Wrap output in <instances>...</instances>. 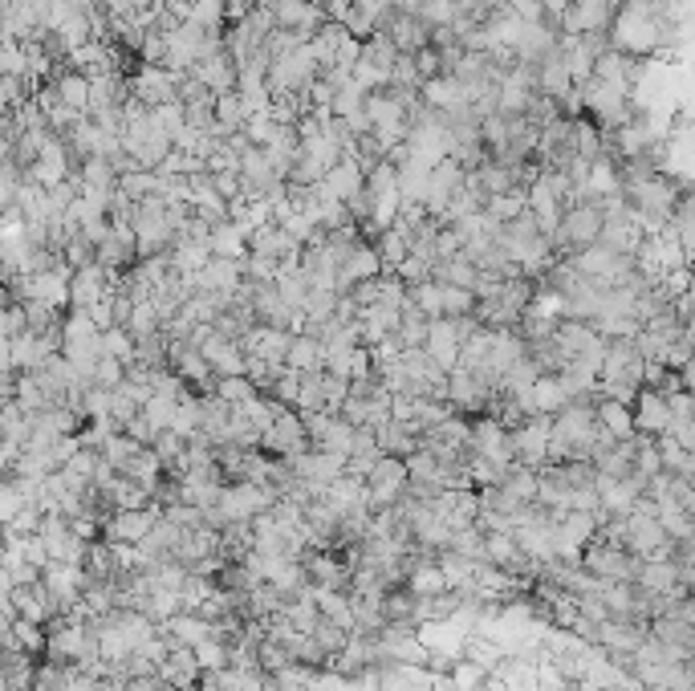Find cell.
I'll return each mask as SVG.
<instances>
[{
  "mask_svg": "<svg viewBox=\"0 0 695 691\" xmlns=\"http://www.w3.org/2000/svg\"><path fill=\"white\" fill-rule=\"evenodd\" d=\"M630 419H635V435H667L671 427V407H667V395L651 391V387H639L635 403H630Z\"/></svg>",
  "mask_w": 695,
  "mask_h": 691,
  "instance_id": "obj_8",
  "label": "cell"
},
{
  "mask_svg": "<svg viewBox=\"0 0 695 691\" xmlns=\"http://www.w3.org/2000/svg\"><path fill=\"white\" fill-rule=\"evenodd\" d=\"M570 86H574V78H570V70H565V61L557 57V49H553L545 61H537V94L561 98Z\"/></svg>",
  "mask_w": 695,
  "mask_h": 691,
  "instance_id": "obj_21",
  "label": "cell"
},
{
  "mask_svg": "<svg viewBox=\"0 0 695 691\" xmlns=\"http://www.w3.org/2000/svg\"><path fill=\"white\" fill-rule=\"evenodd\" d=\"M167 261H171V269L179 277H192V273H200L212 261V248L204 240H192V236H175L167 244Z\"/></svg>",
  "mask_w": 695,
  "mask_h": 691,
  "instance_id": "obj_15",
  "label": "cell"
},
{
  "mask_svg": "<svg viewBox=\"0 0 695 691\" xmlns=\"http://www.w3.org/2000/svg\"><path fill=\"white\" fill-rule=\"evenodd\" d=\"M192 293H208V297H232L240 285H244V269L240 261H224V257H212L200 273L187 277Z\"/></svg>",
  "mask_w": 695,
  "mask_h": 691,
  "instance_id": "obj_6",
  "label": "cell"
},
{
  "mask_svg": "<svg viewBox=\"0 0 695 691\" xmlns=\"http://www.w3.org/2000/svg\"><path fill=\"white\" fill-rule=\"evenodd\" d=\"M208 179H212L220 200H236L240 196V171L236 167H216V171H208Z\"/></svg>",
  "mask_w": 695,
  "mask_h": 691,
  "instance_id": "obj_35",
  "label": "cell"
},
{
  "mask_svg": "<svg viewBox=\"0 0 695 691\" xmlns=\"http://www.w3.org/2000/svg\"><path fill=\"white\" fill-rule=\"evenodd\" d=\"M655 444H659V460H663V472H667V476H683V480H691V472H695V456H691L687 448H679L671 435H659Z\"/></svg>",
  "mask_w": 695,
  "mask_h": 691,
  "instance_id": "obj_24",
  "label": "cell"
},
{
  "mask_svg": "<svg viewBox=\"0 0 695 691\" xmlns=\"http://www.w3.org/2000/svg\"><path fill=\"white\" fill-rule=\"evenodd\" d=\"M212 395H216L220 403H228V407H240V403H248L252 395H261V391L252 387V383L244 379V374H232V379H216Z\"/></svg>",
  "mask_w": 695,
  "mask_h": 691,
  "instance_id": "obj_27",
  "label": "cell"
},
{
  "mask_svg": "<svg viewBox=\"0 0 695 691\" xmlns=\"http://www.w3.org/2000/svg\"><path fill=\"white\" fill-rule=\"evenodd\" d=\"M444 403L456 411V415H464V419H476V415H484L488 411V403H492V383L484 379L480 370H448V387H444Z\"/></svg>",
  "mask_w": 695,
  "mask_h": 691,
  "instance_id": "obj_2",
  "label": "cell"
},
{
  "mask_svg": "<svg viewBox=\"0 0 695 691\" xmlns=\"http://www.w3.org/2000/svg\"><path fill=\"white\" fill-rule=\"evenodd\" d=\"M289 330H269V326H252L244 338H240V350L248 362H265L273 370L285 366V350H289Z\"/></svg>",
  "mask_w": 695,
  "mask_h": 691,
  "instance_id": "obj_7",
  "label": "cell"
},
{
  "mask_svg": "<svg viewBox=\"0 0 695 691\" xmlns=\"http://www.w3.org/2000/svg\"><path fill=\"white\" fill-rule=\"evenodd\" d=\"M192 655H196L200 671H220V667H228V647H224L220 639H204V643H196Z\"/></svg>",
  "mask_w": 695,
  "mask_h": 691,
  "instance_id": "obj_33",
  "label": "cell"
},
{
  "mask_svg": "<svg viewBox=\"0 0 695 691\" xmlns=\"http://www.w3.org/2000/svg\"><path fill=\"white\" fill-rule=\"evenodd\" d=\"M594 419L610 431V439H630L635 435V419H630V407H622V403H614V399H594Z\"/></svg>",
  "mask_w": 695,
  "mask_h": 691,
  "instance_id": "obj_22",
  "label": "cell"
},
{
  "mask_svg": "<svg viewBox=\"0 0 695 691\" xmlns=\"http://www.w3.org/2000/svg\"><path fill=\"white\" fill-rule=\"evenodd\" d=\"M521 212H525V187H513V192H500V196H488L484 200V216L492 224H509Z\"/></svg>",
  "mask_w": 695,
  "mask_h": 691,
  "instance_id": "obj_25",
  "label": "cell"
},
{
  "mask_svg": "<svg viewBox=\"0 0 695 691\" xmlns=\"http://www.w3.org/2000/svg\"><path fill=\"white\" fill-rule=\"evenodd\" d=\"M196 691H224V687L216 683V675H208V671H204V675H200V683H196Z\"/></svg>",
  "mask_w": 695,
  "mask_h": 691,
  "instance_id": "obj_39",
  "label": "cell"
},
{
  "mask_svg": "<svg viewBox=\"0 0 695 691\" xmlns=\"http://www.w3.org/2000/svg\"><path fill=\"white\" fill-rule=\"evenodd\" d=\"M362 484H366V505H370V513L391 509V505H399V496H403V488H407V468H403L399 456H378V460L370 464V472L362 476Z\"/></svg>",
  "mask_w": 695,
  "mask_h": 691,
  "instance_id": "obj_4",
  "label": "cell"
},
{
  "mask_svg": "<svg viewBox=\"0 0 695 691\" xmlns=\"http://www.w3.org/2000/svg\"><path fill=\"white\" fill-rule=\"evenodd\" d=\"M643 370H647V362H643L635 338H614V342H606V354L598 362V383H618V387H635L639 391L643 387Z\"/></svg>",
  "mask_w": 695,
  "mask_h": 691,
  "instance_id": "obj_3",
  "label": "cell"
},
{
  "mask_svg": "<svg viewBox=\"0 0 695 691\" xmlns=\"http://www.w3.org/2000/svg\"><path fill=\"white\" fill-rule=\"evenodd\" d=\"M346 635H350V631H342L338 622H330V618H318V626H313V635H309V639L322 647V655H326V663H330V655H338V651H342Z\"/></svg>",
  "mask_w": 695,
  "mask_h": 691,
  "instance_id": "obj_29",
  "label": "cell"
},
{
  "mask_svg": "<svg viewBox=\"0 0 695 691\" xmlns=\"http://www.w3.org/2000/svg\"><path fill=\"white\" fill-rule=\"evenodd\" d=\"M362 102H366V94H362L354 82H346V86H338V90H334L330 114H334V118H350V114H358V110H362Z\"/></svg>",
  "mask_w": 695,
  "mask_h": 691,
  "instance_id": "obj_31",
  "label": "cell"
},
{
  "mask_svg": "<svg viewBox=\"0 0 695 691\" xmlns=\"http://www.w3.org/2000/svg\"><path fill=\"white\" fill-rule=\"evenodd\" d=\"M476 326V318L468 313V318H431L427 322V338H423V354L439 366V370H456L460 366V342L464 334Z\"/></svg>",
  "mask_w": 695,
  "mask_h": 691,
  "instance_id": "obj_1",
  "label": "cell"
},
{
  "mask_svg": "<svg viewBox=\"0 0 695 691\" xmlns=\"http://www.w3.org/2000/svg\"><path fill=\"white\" fill-rule=\"evenodd\" d=\"M285 366L297 370V374L322 370V338H313V334H293V338H289V350H285Z\"/></svg>",
  "mask_w": 695,
  "mask_h": 691,
  "instance_id": "obj_20",
  "label": "cell"
},
{
  "mask_svg": "<svg viewBox=\"0 0 695 691\" xmlns=\"http://www.w3.org/2000/svg\"><path fill=\"white\" fill-rule=\"evenodd\" d=\"M175 407H179L175 399H167V395H151V399L139 407V415H143V419H147L155 431H167V427H171V419H175Z\"/></svg>",
  "mask_w": 695,
  "mask_h": 691,
  "instance_id": "obj_30",
  "label": "cell"
},
{
  "mask_svg": "<svg viewBox=\"0 0 695 691\" xmlns=\"http://www.w3.org/2000/svg\"><path fill=\"white\" fill-rule=\"evenodd\" d=\"M419 102L431 106V110H439V114H448V110L464 106V94H460V82L452 74H439V78H431V82L419 86Z\"/></svg>",
  "mask_w": 695,
  "mask_h": 691,
  "instance_id": "obj_18",
  "label": "cell"
},
{
  "mask_svg": "<svg viewBox=\"0 0 695 691\" xmlns=\"http://www.w3.org/2000/svg\"><path fill=\"white\" fill-rule=\"evenodd\" d=\"M131 82V98L143 102L147 110L151 106H163V102H175V74H167L163 66H139L135 78H126Z\"/></svg>",
  "mask_w": 695,
  "mask_h": 691,
  "instance_id": "obj_10",
  "label": "cell"
},
{
  "mask_svg": "<svg viewBox=\"0 0 695 691\" xmlns=\"http://www.w3.org/2000/svg\"><path fill=\"white\" fill-rule=\"evenodd\" d=\"M594 244H606L610 253H618V257H635L639 244H643V228H639L635 212H626V216H606Z\"/></svg>",
  "mask_w": 695,
  "mask_h": 691,
  "instance_id": "obj_11",
  "label": "cell"
},
{
  "mask_svg": "<svg viewBox=\"0 0 695 691\" xmlns=\"http://www.w3.org/2000/svg\"><path fill=\"white\" fill-rule=\"evenodd\" d=\"M155 675H159L167 687H175V691H196V683H200L204 671H200L192 647H171L167 659L155 667Z\"/></svg>",
  "mask_w": 695,
  "mask_h": 691,
  "instance_id": "obj_12",
  "label": "cell"
},
{
  "mask_svg": "<svg viewBox=\"0 0 695 691\" xmlns=\"http://www.w3.org/2000/svg\"><path fill=\"white\" fill-rule=\"evenodd\" d=\"M411 61H415V74H419V82H431V78L444 74V61H439V53H435L431 45L415 49V53H411Z\"/></svg>",
  "mask_w": 695,
  "mask_h": 691,
  "instance_id": "obj_34",
  "label": "cell"
},
{
  "mask_svg": "<svg viewBox=\"0 0 695 691\" xmlns=\"http://www.w3.org/2000/svg\"><path fill=\"white\" fill-rule=\"evenodd\" d=\"M322 370H309L301 374V383H297V403L293 411H322Z\"/></svg>",
  "mask_w": 695,
  "mask_h": 691,
  "instance_id": "obj_28",
  "label": "cell"
},
{
  "mask_svg": "<svg viewBox=\"0 0 695 691\" xmlns=\"http://www.w3.org/2000/svg\"><path fill=\"white\" fill-rule=\"evenodd\" d=\"M472 309H476L472 289H460V285H439V313H444V318H468Z\"/></svg>",
  "mask_w": 695,
  "mask_h": 691,
  "instance_id": "obj_26",
  "label": "cell"
},
{
  "mask_svg": "<svg viewBox=\"0 0 695 691\" xmlns=\"http://www.w3.org/2000/svg\"><path fill=\"white\" fill-rule=\"evenodd\" d=\"M492 5H504V0H492Z\"/></svg>",
  "mask_w": 695,
  "mask_h": 691,
  "instance_id": "obj_40",
  "label": "cell"
},
{
  "mask_svg": "<svg viewBox=\"0 0 695 691\" xmlns=\"http://www.w3.org/2000/svg\"><path fill=\"white\" fill-rule=\"evenodd\" d=\"M362 179H366V171H362V167H358L350 155H342V159H338V163H334V167L322 175V183H318V187H322L326 196H334V200L350 204V200L362 192Z\"/></svg>",
  "mask_w": 695,
  "mask_h": 691,
  "instance_id": "obj_13",
  "label": "cell"
},
{
  "mask_svg": "<svg viewBox=\"0 0 695 691\" xmlns=\"http://www.w3.org/2000/svg\"><path fill=\"white\" fill-rule=\"evenodd\" d=\"M509 5V13L517 21H545V9H541V0H504Z\"/></svg>",
  "mask_w": 695,
  "mask_h": 691,
  "instance_id": "obj_36",
  "label": "cell"
},
{
  "mask_svg": "<svg viewBox=\"0 0 695 691\" xmlns=\"http://www.w3.org/2000/svg\"><path fill=\"white\" fill-rule=\"evenodd\" d=\"M187 78H196L200 86H208L212 94H228V90H236V66H232V57L220 49V53H212V57H204V61H196L192 70H187Z\"/></svg>",
  "mask_w": 695,
  "mask_h": 691,
  "instance_id": "obj_14",
  "label": "cell"
},
{
  "mask_svg": "<svg viewBox=\"0 0 695 691\" xmlns=\"http://www.w3.org/2000/svg\"><path fill=\"white\" fill-rule=\"evenodd\" d=\"M383 33L391 37V45L399 53H415V49L427 45V25L419 17H411V13H391L387 25H383Z\"/></svg>",
  "mask_w": 695,
  "mask_h": 691,
  "instance_id": "obj_17",
  "label": "cell"
},
{
  "mask_svg": "<svg viewBox=\"0 0 695 691\" xmlns=\"http://www.w3.org/2000/svg\"><path fill=\"white\" fill-rule=\"evenodd\" d=\"M391 273H395V277H399V281L411 289V285L431 281V261H423V257H415V253H407V257H403V261H399Z\"/></svg>",
  "mask_w": 695,
  "mask_h": 691,
  "instance_id": "obj_32",
  "label": "cell"
},
{
  "mask_svg": "<svg viewBox=\"0 0 695 691\" xmlns=\"http://www.w3.org/2000/svg\"><path fill=\"white\" fill-rule=\"evenodd\" d=\"M387 269H383V261H378V253H374V244L370 240H358L350 253L342 257V265H338V297L350 289V285H358V281H374V277H383Z\"/></svg>",
  "mask_w": 695,
  "mask_h": 691,
  "instance_id": "obj_9",
  "label": "cell"
},
{
  "mask_svg": "<svg viewBox=\"0 0 695 691\" xmlns=\"http://www.w3.org/2000/svg\"><path fill=\"white\" fill-rule=\"evenodd\" d=\"M570 5H574V0H541V9H545V17H549V21H557V17H561L565 9H570Z\"/></svg>",
  "mask_w": 695,
  "mask_h": 691,
  "instance_id": "obj_38",
  "label": "cell"
},
{
  "mask_svg": "<svg viewBox=\"0 0 695 691\" xmlns=\"http://www.w3.org/2000/svg\"><path fill=\"white\" fill-rule=\"evenodd\" d=\"M257 448H261L265 456H273V460H293V456L309 452V435H305L301 415H297L293 407H281L277 419L261 431V444H257Z\"/></svg>",
  "mask_w": 695,
  "mask_h": 691,
  "instance_id": "obj_5",
  "label": "cell"
},
{
  "mask_svg": "<svg viewBox=\"0 0 695 691\" xmlns=\"http://www.w3.org/2000/svg\"><path fill=\"white\" fill-rule=\"evenodd\" d=\"M220 5H224L228 21H240V17H248L252 9H257V0H220Z\"/></svg>",
  "mask_w": 695,
  "mask_h": 691,
  "instance_id": "obj_37",
  "label": "cell"
},
{
  "mask_svg": "<svg viewBox=\"0 0 695 691\" xmlns=\"http://www.w3.org/2000/svg\"><path fill=\"white\" fill-rule=\"evenodd\" d=\"M208 248H212V257H224V261H244V257H248V236H244L236 224L220 220V224H212Z\"/></svg>",
  "mask_w": 695,
  "mask_h": 691,
  "instance_id": "obj_19",
  "label": "cell"
},
{
  "mask_svg": "<svg viewBox=\"0 0 695 691\" xmlns=\"http://www.w3.org/2000/svg\"><path fill=\"white\" fill-rule=\"evenodd\" d=\"M374 444L383 456H399L407 460L415 448H419V435L411 431V423H399V419H387L383 427H374Z\"/></svg>",
  "mask_w": 695,
  "mask_h": 691,
  "instance_id": "obj_16",
  "label": "cell"
},
{
  "mask_svg": "<svg viewBox=\"0 0 695 691\" xmlns=\"http://www.w3.org/2000/svg\"><path fill=\"white\" fill-rule=\"evenodd\" d=\"M476 273H480V269H476L472 261H464V257H444V261L431 265V281H439V285H460V289H472Z\"/></svg>",
  "mask_w": 695,
  "mask_h": 691,
  "instance_id": "obj_23",
  "label": "cell"
}]
</instances>
